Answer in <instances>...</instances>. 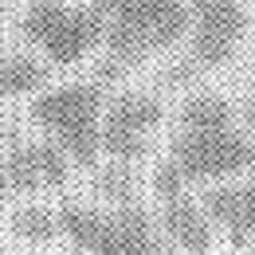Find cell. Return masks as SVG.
Listing matches in <instances>:
<instances>
[{"label": "cell", "mask_w": 255, "mask_h": 255, "mask_svg": "<svg viewBox=\"0 0 255 255\" xmlns=\"http://www.w3.org/2000/svg\"><path fill=\"white\" fill-rule=\"evenodd\" d=\"M244 173H255V141L240 129L236 106L216 91L189 95L177 110L169 153L149 177L153 196L165 200L192 185H228Z\"/></svg>", "instance_id": "obj_1"}, {"label": "cell", "mask_w": 255, "mask_h": 255, "mask_svg": "<svg viewBox=\"0 0 255 255\" xmlns=\"http://www.w3.org/2000/svg\"><path fill=\"white\" fill-rule=\"evenodd\" d=\"M59 240H67L71 255H177L161 236L157 216L141 204H83L59 200Z\"/></svg>", "instance_id": "obj_2"}, {"label": "cell", "mask_w": 255, "mask_h": 255, "mask_svg": "<svg viewBox=\"0 0 255 255\" xmlns=\"http://www.w3.org/2000/svg\"><path fill=\"white\" fill-rule=\"evenodd\" d=\"M106 59L98 63V83H114L129 67L153 59L189 32L185 0H110L106 8Z\"/></svg>", "instance_id": "obj_3"}, {"label": "cell", "mask_w": 255, "mask_h": 255, "mask_svg": "<svg viewBox=\"0 0 255 255\" xmlns=\"http://www.w3.org/2000/svg\"><path fill=\"white\" fill-rule=\"evenodd\" d=\"M102 106H106V83L98 79H79L63 87H47L43 95L32 98L28 118L32 126L55 141L71 161V169L91 173L98 169V122H102Z\"/></svg>", "instance_id": "obj_4"}, {"label": "cell", "mask_w": 255, "mask_h": 255, "mask_svg": "<svg viewBox=\"0 0 255 255\" xmlns=\"http://www.w3.org/2000/svg\"><path fill=\"white\" fill-rule=\"evenodd\" d=\"M16 32L43 51V63L79 67L106 43V12H98L95 4L32 0L20 16Z\"/></svg>", "instance_id": "obj_5"}, {"label": "cell", "mask_w": 255, "mask_h": 255, "mask_svg": "<svg viewBox=\"0 0 255 255\" xmlns=\"http://www.w3.org/2000/svg\"><path fill=\"white\" fill-rule=\"evenodd\" d=\"M189 55L181 67H173V83L232 63L248 32V4L244 0H189Z\"/></svg>", "instance_id": "obj_6"}, {"label": "cell", "mask_w": 255, "mask_h": 255, "mask_svg": "<svg viewBox=\"0 0 255 255\" xmlns=\"http://www.w3.org/2000/svg\"><path fill=\"white\" fill-rule=\"evenodd\" d=\"M165 122V106L149 91H118L106 98L98 122V149L114 165H137L149 157L153 133Z\"/></svg>", "instance_id": "obj_7"}, {"label": "cell", "mask_w": 255, "mask_h": 255, "mask_svg": "<svg viewBox=\"0 0 255 255\" xmlns=\"http://www.w3.org/2000/svg\"><path fill=\"white\" fill-rule=\"evenodd\" d=\"M0 177H4V185H8L12 196H39V192L63 189L71 181V161L47 137L12 141L4 161H0Z\"/></svg>", "instance_id": "obj_8"}, {"label": "cell", "mask_w": 255, "mask_h": 255, "mask_svg": "<svg viewBox=\"0 0 255 255\" xmlns=\"http://www.w3.org/2000/svg\"><path fill=\"white\" fill-rule=\"evenodd\" d=\"M157 228L161 236L173 244L177 255H212L216 248V224L208 220L204 204L192 192H177L157 200Z\"/></svg>", "instance_id": "obj_9"}, {"label": "cell", "mask_w": 255, "mask_h": 255, "mask_svg": "<svg viewBox=\"0 0 255 255\" xmlns=\"http://www.w3.org/2000/svg\"><path fill=\"white\" fill-rule=\"evenodd\" d=\"M208 220L216 224V232H224V240L240 252L255 240V173L236 181V185H212L200 196Z\"/></svg>", "instance_id": "obj_10"}, {"label": "cell", "mask_w": 255, "mask_h": 255, "mask_svg": "<svg viewBox=\"0 0 255 255\" xmlns=\"http://www.w3.org/2000/svg\"><path fill=\"white\" fill-rule=\"evenodd\" d=\"M51 87V71L43 59L28 51H4L0 55V98H35Z\"/></svg>", "instance_id": "obj_11"}, {"label": "cell", "mask_w": 255, "mask_h": 255, "mask_svg": "<svg viewBox=\"0 0 255 255\" xmlns=\"http://www.w3.org/2000/svg\"><path fill=\"white\" fill-rule=\"evenodd\" d=\"M8 232H12L20 244H35V248L55 244V240H59L55 204H47V200H28V204H20V208L8 216Z\"/></svg>", "instance_id": "obj_12"}, {"label": "cell", "mask_w": 255, "mask_h": 255, "mask_svg": "<svg viewBox=\"0 0 255 255\" xmlns=\"http://www.w3.org/2000/svg\"><path fill=\"white\" fill-rule=\"evenodd\" d=\"M95 173V192L102 196V204H129V200H141L137 196V173L133 165H98Z\"/></svg>", "instance_id": "obj_13"}, {"label": "cell", "mask_w": 255, "mask_h": 255, "mask_svg": "<svg viewBox=\"0 0 255 255\" xmlns=\"http://www.w3.org/2000/svg\"><path fill=\"white\" fill-rule=\"evenodd\" d=\"M240 122H244V129H248V137L255 141V95L244 98V106H240V114H236Z\"/></svg>", "instance_id": "obj_14"}, {"label": "cell", "mask_w": 255, "mask_h": 255, "mask_svg": "<svg viewBox=\"0 0 255 255\" xmlns=\"http://www.w3.org/2000/svg\"><path fill=\"white\" fill-rule=\"evenodd\" d=\"M8 200H12V192H8V185H4V177H0V208H4Z\"/></svg>", "instance_id": "obj_15"}, {"label": "cell", "mask_w": 255, "mask_h": 255, "mask_svg": "<svg viewBox=\"0 0 255 255\" xmlns=\"http://www.w3.org/2000/svg\"><path fill=\"white\" fill-rule=\"evenodd\" d=\"M91 4H95L98 12H102V8H106V4H110V0H91Z\"/></svg>", "instance_id": "obj_16"}, {"label": "cell", "mask_w": 255, "mask_h": 255, "mask_svg": "<svg viewBox=\"0 0 255 255\" xmlns=\"http://www.w3.org/2000/svg\"><path fill=\"white\" fill-rule=\"evenodd\" d=\"M0 255H32V252H4V248H0Z\"/></svg>", "instance_id": "obj_17"}]
</instances>
